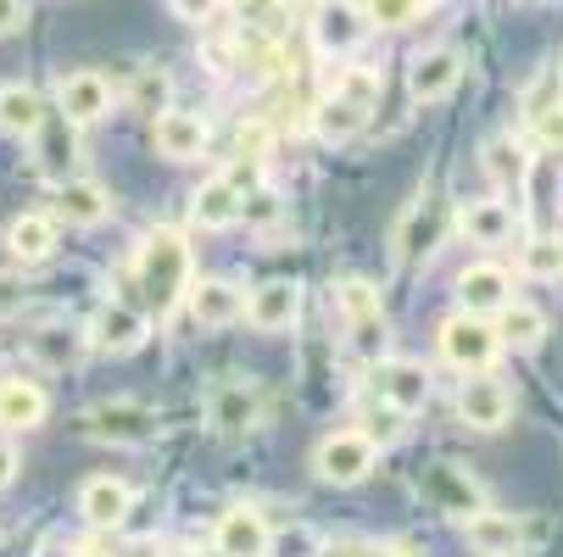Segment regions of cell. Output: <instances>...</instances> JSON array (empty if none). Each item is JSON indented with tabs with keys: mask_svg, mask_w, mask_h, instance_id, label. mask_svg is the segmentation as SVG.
Masks as SVG:
<instances>
[{
	"mask_svg": "<svg viewBox=\"0 0 563 557\" xmlns=\"http://www.w3.org/2000/svg\"><path fill=\"white\" fill-rule=\"evenodd\" d=\"M374 546H324V552H318V557H368Z\"/></svg>",
	"mask_w": 563,
	"mask_h": 557,
	"instance_id": "47",
	"label": "cell"
},
{
	"mask_svg": "<svg viewBox=\"0 0 563 557\" xmlns=\"http://www.w3.org/2000/svg\"><path fill=\"white\" fill-rule=\"evenodd\" d=\"M18 307H23V290H18L12 279H0V318H12Z\"/></svg>",
	"mask_w": 563,
	"mask_h": 557,
	"instance_id": "45",
	"label": "cell"
},
{
	"mask_svg": "<svg viewBox=\"0 0 563 557\" xmlns=\"http://www.w3.org/2000/svg\"><path fill=\"white\" fill-rule=\"evenodd\" d=\"M497 318H503L497 335H503V346H514V352H536V346L547 341V312L530 307V301H508Z\"/></svg>",
	"mask_w": 563,
	"mask_h": 557,
	"instance_id": "30",
	"label": "cell"
},
{
	"mask_svg": "<svg viewBox=\"0 0 563 557\" xmlns=\"http://www.w3.org/2000/svg\"><path fill=\"white\" fill-rule=\"evenodd\" d=\"M363 40H368V18L357 7H346V0H318V12H312V45L318 51L352 56Z\"/></svg>",
	"mask_w": 563,
	"mask_h": 557,
	"instance_id": "12",
	"label": "cell"
},
{
	"mask_svg": "<svg viewBox=\"0 0 563 557\" xmlns=\"http://www.w3.org/2000/svg\"><path fill=\"white\" fill-rule=\"evenodd\" d=\"M368 557H419V552H413V546H401V541H390V546H374Z\"/></svg>",
	"mask_w": 563,
	"mask_h": 557,
	"instance_id": "46",
	"label": "cell"
},
{
	"mask_svg": "<svg viewBox=\"0 0 563 557\" xmlns=\"http://www.w3.org/2000/svg\"><path fill=\"white\" fill-rule=\"evenodd\" d=\"M468 246H508L514 241V207L508 201H463L457 212Z\"/></svg>",
	"mask_w": 563,
	"mask_h": 557,
	"instance_id": "26",
	"label": "cell"
},
{
	"mask_svg": "<svg viewBox=\"0 0 563 557\" xmlns=\"http://www.w3.org/2000/svg\"><path fill=\"white\" fill-rule=\"evenodd\" d=\"M134 279H140V296L156 318H168L185 290H190V246H185V234L179 229H151L140 252H134Z\"/></svg>",
	"mask_w": 563,
	"mask_h": 557,
	"instance_id": "1",
	"label": "cell"
},
{
	"mask_svg": "<svg viewBox=\"0 0 563 557\" xmlns=\"http://www.w3.org/2000/svg\"><path fill=\"white\" fill-rule=\"evenodd\" d=\"M374 463H379V446L363 430H335V435H324V441L312 446V474L324 486H335V491L363 486L368 474H374Z\"/></svg>",
	"mask_w": 563,
	"mask_h": 557,
	"instance_id": "2",
	"label": "cell"
},
{
	"mask_svg": "<svg viewBox=\"0 0 563 557\" xmlns=\"http://www.w3.org/2000/svg\"><path fill=\"white\" fill-rule=\"evenodd\" d=\"M190 218H196V229H234L240 223V190L218 174V179H207L201 190H196V201H190Z\"/></svg>",
	"mask_w": 563,
	"mask_h": 557,
	"instance_id": "29",
	"label": "cell"
},
{
	"mask_svg": "<svg viewBox=\"0 0 563 557\" xmlns=\"http://www.w3.org/2000/svg\"><path fill=\"white\" fill-rule=\"evenodd\" d=\"M51 218L67 223V229H101L112 218V190L101 179H62Z\"/></svg>",
	"mask_w": 563,
	"mask_h": 557,
	"instance_id": "13",
	"label": "cell"
},
{
	"mask_svg": "<svg viewBox=\"0 0 563 557\" xmlns=\"http://www.w3.org/2000/svg\"><path fill=\"white\" fill-rule=\"evenodd\" d=\"M463 535H468V546H474L479 557H519V546H525L519 519H514V513H492V508L468 513V519H463Z\"/></svg>",
	"mask_w": 563,
	"mask_h": 557,
	"instance_id": "23",
	"label": "cell"
},
{
	"mask_svg": "<svg viewBox=\"0 0 563 557\" xmlns=\"http://www.w3.org/2000/svg\"><path fill=\"white\" fill-rule=\"evenodd\" d=\"M457 301H463V312H479V318L503 312V307L514 301V279H508V268H497V263H474V268H463V274H457Z\"/></svg>",
	"mask_w": 563,
	"mask_h": 557,
	"instance_id": "19",
	"label": "cell"
},
{
	"mask_svg": "<svg viewBox=\"0 0 563 557\" xmlns=\"http://www.w3.org/2000/svg\"><path fill=\"white\" fill-rule=\"evenodd\" d=\"M330 90L346 96L352 107L374 112V107H379V90H385V78H379V67H341V73L330 78Z\"/></svg>",
	"mask_w": 563,
	"mask_h": 557,
	"instance_id": "34",
	"label": "cell"
},
{
	"mask_svg": "<svg viewBox=\"0 0 563 557\" xmlns=\"http://www.w3.org/2000/svg\"><path fill=\"white\" fill-rule=\"evenodd\" d=\"M78 430H85V441H101V446H151L163 435V419L145 402H101L78 419Z\"/></svg>",
	"mask_w": 563,
	"mask_h": 557,
	"instance_id": "3",
	"label": "cell"
},
{
	"mask_svg": "<svg viewBox=\"0 0 563 557\" xmlns=\"http://www.w3.org/2000/svg\"><path fill=\"white\" fill-rule=\"evenodd\" d=\"M45 123V96L34 85H0V129L34 140V129Z\"/></svg>",
	"mask_w": 563,
	"mask_h": 557,
	"instance_id": "28",
	"label": "cell"
},
{
	"mask_svg": "<svg viewBox=\"0 0 563 557\" xmlns=\"http://www.w3.org/2000/svg\"><path fill=\"white\" fill-rule=\"evenodd\" d=\"M463 51L457 45H430V51H419L413 56V67H408V96L413 101H446L457 85H463Z\"/></svg>",
	"mask_w": 563,
	"mask_h": 557,
	"instance_id": "9",
	"label": "cell"
},
{
	"mask_svg": "<svg viewBox=\"0 0 563 557\" xmlns=\"http://www.w3.org/2000/svg\"><path fill=\"white\" fill-rule=\"evenodd\" d=\"M207 419L218 435H246L263 424V390L257 385H218L212 402H207Z\"/></svg>",
	"mask_w": 563,
	"mask_h": 557,
	"instance_id": "18",
	"label": "cell"
},
{
	"mask_svg": "<svg viewBox=\"0 0 563 557\" xmlns=\"http://www.w3.org/2000/svg\"><path fill=\"white\" fill-rule=\"evenodd\" d=\"M223 7H229V12H240V18L252 23V18H263V12L274 7V0H223Z\"/></svg>",
	"mask_w": 563,
	"mask_h": 557,
	"instance_id": "44",
	"label": "cell"
},
{
	"mask_svg": "<svg viewBox=\"0 0 563 557\" xmlns=\"http://www.w3.org/2000/svg\"><path fill=\"white\" fill-rule=\"evenodd\" d=\"M363 123H368V112H363V107H352V101H346V96H335V90L312 107V134L324 140V145H346V140H357V134H363Z\"/></svg>",
	"mask_w": 563,
	"mask_h": 557,
	"instance_id": "27",
	"label": "cell"
},
{
	"mask_svg": "<svg viewBox=\"0 0 563 557\" xmlns=\"http://www.w3.org/2000/svg\"><path fill=\"white\" fill-rule=\"evenodd\" d=\"M419 7L424 0H368L363 18H368V29H408L419 18Z\"/></svg>",
	"mask_w": 563,
	"mask_h": 557,
	"instance_id": "36",
	"label": "cell"
},
{
	"mask_svg": "<svg viewBox=\"0 0 563 557\" xmlns=\"http://www.w3.org/2000/svg\"><path fill=\"white\" fill-rule=\"evenodd\" d=\"M335 307L352 318V312H368V307H379V290L368 285V279H341L335 285Z\"/></svg>",
	"mask_w": 563,
	"mask_h": 557,
	"instance_id": "39",
	"label": "cell"
},
{
	"mask_svg": "<svg viewBox=\"0 0 563 557\" xmlns=\"http://www.w3.org/2000/svg\"><path fill=\"white\" fill-rule=\"evenodd\" d=\"M274 151V129L263 118H240L234 123V156H252V163H268Z\"/></svg>",
	"mask_w": 563,
	"mask_h": 557,
	"instance_id": "35",
	"label": "cell"
},
{
	"mask_svg": "<svg viewBox=\"0 0 563 557\" xmlns=\"http://www.w3.org/2000/svg\"><path fill=\"white\" fill-rule=\"evenodd\" d=\"M240 223H252V229H274L279 223V196L274 190H252V196H240Z\"/></svg>",
	"mask_w": 563,
	"mask_h": 557,
	"instance_id": "37",
	"label": "cell"
},
{
	"mask_svg": "<svg viewBox=\"0 0 563 557\" xmlns=\"http://www.w3.org/2000/svg\"><path fill=\"white\" fill-rule=\"evenodd\" d=\"M525 268H530L536 279H552V274H563V252H558L552 241H530V246H525Z\"/></svg>",
	"mask_w": 563,
	"mask_h": 557,
	"instance_id": "40",
	"label": "cell"
},
{
	"mask_svg": "<svg viewBox=\"0 0 563 557\" xmlns=\"http://www.w3.org/2000/svg\"><path fill=\"white\" fill-rule=\"evenodd\" d=\"M129 107L145 112V118L168 112V107H174V73H168V67H156V62L134 67V78H129Z\"/></svg>",
	"mask_w": 563,
	"mask_h": 557,
	"instance_id": "31",
	"label": "cell"
},
{
	"mask_svg": "<svg viewBox=\"0 0 563 557\" xmlns=\"http://www.w3.org/2000/svg\"><path fill=\"white\" fill-rule=\"evenodd\" d=\"M558 85H563V67H558Z\"/></svg>",
	"mask_w": 563,
	"mask_h": 557,
	"instance_id": "49",
	"label": "cell"
},
{
	"mask_svg": "<svg viewBox=\"0 0 563 557\" xmlns=\"http://www.w3.org/2000/svg\"><path fill=\"white\" fill-rule=\"evenodd\" d=\"M56 112L78 129H90L112 112V85H107V73L96 67H78V73H62L56 78Z\"/></svg>",
	"mask_w": 563,
	"mask_h": 557,
	"instance_id": "6",
	"label": "cell"
},
{
	"mask_svg": "<svg viewBox=\"0 0 563 557\" xmlns=\"http://www.w3.org/2000/svg\"><path fill=\"white\" fill-rule=\"evenodd\" d=\"M185 301H190V318L201 330H229V324L246 318V296H240L229 279H190Z\"/></svg>",
	"mask_w": 563,
	"mask_h": 557,
	"instance_id": "16",
	"label": "cell"
},
{
	"mask_svg": "<svg viewBox=\"0 0 563 557\" xmlns=\"http://www.w3.org/2000/svg\"><path fill=\"white\" fill-rule=\"evenodd\" d=\"M424 497L435 502V513H452V519H468V513L486 508L479 486L468 480L457 463H430V468H424Z\"/></svg>",
	"mask_w": 563,
	"mask_h": 557,
	"instance_id": "17",
	"label": "cell"
},
{
	"mask_svg": "<svg viewBox=\"0 0 563 557\" xmlns=\"http://www.w3.org/2000/svg\"><path fill=\"white\" fill-rule=\"evenodd\" d=\"M435 201H430V190H419L408 207H401V218H396V229H390V257H396V268H419L430 252H435Z\"/></svg>",
	"mask_w": 563,
	"mask_h": 557,
	"instance_id": "8",
	"label": "cell"
},
{
	"mask_svg": "<svg viewBox=\"0 0 563 557\" xmlns=\"http://www.w3.org/2000/svg\"><path fill=\"white\" fill-rule=\"evenodd\" d=\"M34 145H40V174L62 185L78 156V123H67L62 112H45V123L34 129Z\"/></svg>",
	"mask_w": 563,
	"mask_h": 557,
	"instance_id": "25",
	"label": "cell"
},
{
	"mask_svg": "<svg viewBox=\"0 0 563 557\" xmlns=\"http://www.w3.org/2000/svg\"><path fill=\"white\" fill-rule=\"evenodd\" d=\"M134 508V491L123 480H112V474H96V480L78 486V513H85V524L96 530H118Z\"/></svg>",
	"mask_w": 563,
	"mask_h": 557,
	"instance_id": "22",
	"label": "cell"
},
{
	"mask_svg": "<svg viewBox=\"0 0 563 557\" xmlns=\"http://www.w3.org/2000/svg\"><path fill=\"white\" fill-rule=\"evenodd\" d=\"M508 413H514V390H508L492 368H486V374H468V379L457 385V419H463L468 430H503Z\"/></svg>",
	"mask_w": 563,
	"mask_h": 557,
	"instance_id": "7",
	"label": "cell"
},
{
	"mask_svg": "<svg viewBox=\"0 0 563 557\" xmlns=\"http://www.w3.org/2000/svg\"><path fill=\"white\" fill-rule=\"evenodd\" d=\"M78 557H101V552H78Z\"/></svg>",
	"mask_w": 563,
	"mask_h": 557,
	"instance_id": "48",
	"label": "cell"
},
{
	"mask_svg": "<svg viewBox=\"0 0 563 557\" xmlns=\"http://www.w3.org/2000/svg\"><path fill=\"white\" fill-rule=\"evenodd\" d=\"M56 218L51 212H18L12 223H7V257L12 263H23V268H40L51 252H56Z\"/></svg>",
	"mask_w": 563,
	"mask_h": 557,
	"instance_id": "20",
	"label": "cell"
},
{
	"mask_svg": "<svg viewBox=\"0 0 563 557\" xmlns=\"http://www.w3.org/2000/svg\"><path fill=\"white\" fill-rule=\"evenodd\" d=\"M207 140H212V129H207L201 112L168 107V112L151 118V145H156V156H168V163H196V156H207Z\"/></svg>",
	"mask_w": 563,
	"mask_h": 557,
	"instance_id": "10",
	"label": "cell"
},
{
	"mask_svg": "<svg viewBox=\"0 0 563 557\" xmlns=\"http://www.w3.org/2000/svg\"><path fill=\"white\" fill-rule=\"evenodd\" d=\"M301 318V285L296 279H263L252 296H246V324L263 330V335H279Z\"/></svg>",
	"mask_w": 563,
	"mask_h": 557,
	"instance_id": "15",
	"label": "cell"
},
{
	"mask_svg": "<svg viewBox=\"0 0 563 557\" xmlns=\"http://www.w3.org/2000/svg\"><path fill=\"white\" fill-rule=\"evenodd\" d=\"M218 557H274V530L257 508H229L212 530Z\"/></svg>",
	"mask_w": 563,
	"mask_h": 557,
	"instance_id": "14",
	"label": "cell"
},
{
	"mask_svg": "<svg viewBox=\"0 0 563 557\" xmlns=\"http://www.w3.org/2000/svg\"><path fill=\"white\" fill-rule=\"evenodd\" d=\"M174 12H179L185 23H207V18H212V0H174Z\"/></svg>",
	"mask_w": 563,
	"mask_h": 557,
	"instance_id": "43",
	"label": "cell"
},
{
	"mask_svg": "<svg viewBox=\"0 0 563 557\" xmlns=\"http://www.w3.org/2000/svg\"><path fill=\"white\" fill-rule=\"evenodd\" d=\"M29 29V0H0V40Z\"/></svg>",
	"mask_w": 563,
	"mask_h": 557,
	"instance_id": "41",
	"label": "cell"
},
{
	"mask_svg": "<svg viewBox=\"0 0 563 557\" xmlns=\"http://www.w3.org/2000/svg\"><path fill=\"white\" fill-rule=\"evenodd\" d=\"M374 390H379V402L396 408L401 419H413L430 408V368L424 363H408V357H379L374 363Z\"/></svg>",
	"mask_w": 563,
	"mask_h": 557,
	"instance_id": "5",
	"label": "cell"
},
{
	"mask_svg": "<svg viewBox=\"0 0 563 557\" xmlns=\"http://www.w3.org/2000/svg\"><path fill=\"white\" fill-rule=\"evenodd\" d=\"M346 335H352V352L363 363H379L390 352V324H385V307H368V312H352L346 318Z\"/></svg>",
	"mask_w": 563,
	"mask_h": 557,
	"instance_id": "32",
	"label": "cell"
},
{
	"mask_svg": "<svg viewBox=\"0 0 563 557\" xmlns=\"http://www.w3.org/2000/svg\"><path fill=\"white\" fill-rule=\"evenodd\" d=\"M51 413V396L34 385V379H0V430L7 435H23V430H40Z\"/></svg>",
	"mask_w": 563,
	"mask_h": 557,
	"instance_id": "21",
	"label": "cell"
},
{
	"mask_svg": "<svg viewBox=\"0 0 563 557\" xmlns=\"http://www.w3.org/2000/svg\"><path fill=\"white\" fill-rule=\"evenodd\" d=\"M145 335H151V318L134 312V307H123V301H107V307L96 312V324L85 330V341H90L101 357H129V352L145 346Z\"/></svg>",
	"mask_w": 563,
	"mask_h": 557,
	"instance_id": "11",
	"label": "cell"
},
{
	"mask_svg": "<svg viewBox=\"0 0 563 557\" xmlns=\"http://www.w3.org/2000/svg\"><path fill=\"white\" fill-rule=\"evenodd\" d=\"M363 435H368L379 452H385V446H396V441H401V413L379 402L374 413H363Z\"/></svg>",
	"mask_w": 563,
	"mask_h": 557,
	"instance_id": "38",
	"label": "cell"
},
{
	"mask_svg": "<svg viewBox=\"0 0 563 557\" xmlns=\"http://www.w3.org/2000/svg\"><path fill=\"white\" fill-rule=\"evenodd\" d=\"M85 330H73V324H45L40 335H34V357L45 363V368H67V363H78L85 357Z\"/></svg>",
	"mask_w": 563,
	"mask_h": 557,
	"instance_id": "33",
	"label": "cell"
},
{
	"mask_svg": "<svg viewBox=\"0 0 563 557\" xmlns=\"http://www.w3.org/2000/svg\"><path fill=\"white\" fill-rule=\"evenodd\" d=\"M18 468H23V457H18V446H12V441H0V491H7V486L18 480Z\"/></svg>",
	"mask_w": 563,
	"mask_h": 557,
	"instance_id": "42",
	"label": "cell"
},
{
	"mask_svg": "<svg viewBox=\"0 0 563 557\" xmlns=\"http://www.w3.org/2000/svg\"><path fill=\"white\" fill-rule=\"evenodd\" d=\"M441 357L457 374H486L503 357V335L479 312H452L446 324H441Z\"/></svg>",
	"mask_w": 563,
	"mask_h": 557,
	"instance_id": "4",
	"label": "cell"
},
{
	"mask_svg": "<svg viewBox=\"0 0 563 557\" xmlns=\"http://www.w3.org/2000/svg\"><path fill=\"white\" fill-rule=\"evenodd\" d=\"M479 168L492 174V185H497L503 196H519V190L530 185V168H536V156H530V145H525V140L503 134V140H492L486 151H479Z\"/></svg>",
	"mask_w": 563,
	"mask_h": 557,
	"instance_id": "24",
	"label": "cell"
}]
</instances>
